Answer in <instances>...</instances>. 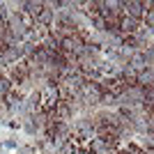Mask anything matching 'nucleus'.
Wrapping results in <instances>:
<instances>
[{"mask_svg":"<svg viewBox=\"0 0 154 154\" xmlns=\"http://www.w3.org/2000/svg\"><path fill=\"white\" fill-rule=\"evenodd\" d=\"M94 136L97 131H94L92 115H81L71 122V140H76L81 147H85V143H90Z\"/></svg>","mask_w":154,"mask_h":154,"instance_id":"obj_1","label":"nucleus"},{"mask_svg":"<svg viewBox=\"0 0 154 154\" xmlns=\"http://www.w3.org/2000/svg\"><path fill=\"white\" fill-rule=\"evenodd\" d=\"M37 94H39V108H42V113H44V115H51L53 110L58 108V103H60L58 85L46 83V85H42L37 90Z\"/></svg>","mask_w":154,"mask_h":154,"instance_id":"obj_2","label":"nucleus"},{"mask_svg":"<svg viewBox=\"0 0 154 154\" xmlns=\"http://www.w3.org/2000/svg\"><path fill=\"white\" fill-rule=\"evenodd\" d=\"M85 44V37L83 35H67V37H60V44H58V53L62 55H69V58H78V53Z\"/></svg>","mask_w":154,"mask_h":154,"instance_id":"obj_3","label":"nucleus"},{"mask_svg":"<svg viewBox=\"0 0 154 154\" xmlns=\"http://www.w3.org/2000/svg\"><path fill=\"white\" fill-rule=\"evenodd\" d=\"M28 55H26V44L23 42H16V44H12V46H5L2 51H0V60L9 67V64H14V62H21V60H26Z\"/></svg>","mask_w":154,"mask_h":154,"instance_id":"obj_4","label":"nucleus"},{"mask_svg":"<svg viewBox=\"0 0 154 154\" xmlns=\"http://www.w3.org/2000/svg\"><path fill=\"white\" fill-rule=\"evenodd\" d=\"M140 26H143L140 21L131 19V16H127V14H120V19H117V32H120L122 37H131V35H136Z\"/></svg>","mask_w":154,"mask_h":154,"instance_id":"obj_5","label":"nucleus"},{"mask_svg":"<svg viewBox=\"0 0 154 154\" xmlns=\"http://www.w3.org/2000/svg\"><path fill=\"white\" fill-rule=\"evenodd\" d=\"M122 14H127V16H131V19L140 21L145 19V9H143V2L140 0H122Z\"/></svg>","mask_w":154,"mask_h":154,"instance_id":"obj_6","label":"nucleus"},{"mask_svg":"<svg viewBox=\"0 0 154 154\" xmlns=\"http://www.w3.org/2000/svg\"><path fill=\"white\" fill-rule=\"evenodd\" d=\"M53 21H55V12H53L51 7H46V0H44V9L35 16V23H37V26H44V28H51Z\"/></svg>","mask_w":154,"mask_h":154,"instance_id":"obj_7","label":"nucleus"},{"mask_svg":"<svg viewBox=\"0 0 154 154\" xmlns=\"http://www.w3.org/2000/svg\"><path fill=\"white\" fill-rule=\"evenodd\" d=\"M127 64H129V67H131V69L136 71V74L149 67V64H147V58H145V53H143V51H136L134 55L129 58V62H127Z\"/></svg>","mask_w":154,"mask_h":154,"instance_id":"obj_8","label":"nucleus"},{"mask_svg":"<svg viewBox=\"0 0 154 154\" xmlns=\"http://www.w3.org/2000/svg\"><path fill=\"white\" fill-rule=\"evenodd\" d=\"M136 85H140V88H145V90H149L154 85V71L149 69H143V71H138L136 74Z\"/></svg>","mask_w":154,"mask_h":154,"instance_id":"obj_9","label":"nucleus"},{"mask_svg":"<svg viewBox=\"0 0 154 154\" xmlns=\"http://www.w3.org/2000/svg\"><path fill=\"white\" fill-rule=\"evenodd\" d=\"M42 9H44V0H26V9H23V12L30 14L32 19H35Z\"/></svg>","mask_w":154,"mask_h":154,"instance_id":"obj_10","label":"nucleus"},{"mask_svg":"<svg viewBox=\"0 0 154 154\" xmlns=\"http://www.w3.org/2000/svg\"><path fill=\"white\" fill-rule=\"evenodd\" d=\"M12 90H14V83L5 76V74H0V99H5Z\"/></svg>","mask_w":154,"mask_h":154,"instance_id":"obj_11","label":"nucleus"},{"mask_svg":"<svg viewBox=\"0 0 154 154\" xmlns=\"http://www.w3.org/2000/svg\"><path fill=\"white\" fill-rule=\"evenodd\" d=\"M9 16H12V9H9V5H7V2H0V19L5 21H9Z\"/></svg>","mask_w":154,"mask_h":154,"instance_id":"obj_12","label":"nucleus"},{"mask_svg":"<svg viewBox=\"0 0 154 154\" xmlns=\"http://www.w3.org/2000/svg\"><path fill=\"white\" fill-rule=\"evenodd\" d=\"M143 23H145V26H149V28H154V2H152V7H149L147 12H145V19H143Z\"/></svg>","mask_w":154,"mask_h":154,"instance_id":"obj_13","label":"nucleus"},{"mask_svg":"<svg viewBox=\"0 0 154 154\" xmlns=\"http://www.w3.org/2000/svg\"><path fill=\"white\" fill-rule=\"evenodd\" d=\"M152 101H154V85H152V88L147 90V106H149Z\"/></svg>","mask_w":154,"mask_h":154,"instance_id":"obj_14","label":"nucleus"},{"mask_svg":"<svg viewBox=\"0 0 154 154\" xmlns=\"http://www.w3.org/2000/svg\"><path fill=\"white\" fill-rule=\"evenodd\" d=\"M78 154H92V152H88L85 147H81V149H78Z\"/></svg>","mask_w":154,"mask_h":154,"instance_id":"obj_15","label":"nucleus"},{"mask_svg":"<svg viewBox=\"0 0 154 154\" xmlns=\"http://www.w3.org/2000/svg\"><path fill=\"white\" fill-rule=\"evenodd\" d=\"M149 69H152V71H154V62H152V64H149Z\"/></svg>","mask_w":154,"mask_h":154,"instance_id":"obj_16","label":"nucleus"}]
</instances>
